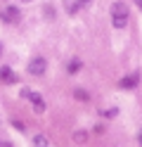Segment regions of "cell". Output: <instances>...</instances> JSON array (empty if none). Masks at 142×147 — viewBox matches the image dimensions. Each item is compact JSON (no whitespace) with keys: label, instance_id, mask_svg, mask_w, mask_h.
Returning <instances> with one entry per match:
<instances>
[{"label":"cell","instance_id":"cell-1","mask_svg":"<svg viewBox=\"0 0 142 147\" xmlns=\"http://www.w3.org/2000/svg\"><path fill=\"white\" fill-rule=\"evenodd\" d=\"M111 24L116 26V29H126L128 26V7L126 3H114L111 5Z\"/></svg>","mask_w":142,"mask_h":147},{"label":"cell","instance_id":"cell-2","mask_svg":"<svg viewBox=\"0 0 142 147\" xmlns=\"http://www.w3.org/2000/svg\"><path fill=\"white\" fill-rule=\"evenodd\" d=\"M22 97L31 100V105H33V109H36L38 114H43V112H45V100L40 97V93H36V90H28V88H22Z\"/></svg>","mask_w":142,"mask_h":147},{"label":"cell","instance_id":"cell-3","mask_svg":"<svg viewBox=\"0 0 142 147\" xmlns=\"http://www.w3.org/2000/svg\"><path fill=\"white\" fill-rule=\"evenodd\" d=\"M19 19H22V12H19V7L14 5H7L0 10V22H5V24H17Z\"/></svg>","mask_w":142,"mask_h":147},{"label":"cell","instance_id":"cell-4","mask_svg":"<svg viewBox=\"0 0 142 147\" xmlns=\"http://www.w3.org/2000/svg\"><path fill=\"white\" fill-rule=\"evenodd\" d=\"M45 71H47L45 57H33L31 62H28V74H31V76H43Z\"/></svg>","mask_w":142,"mask_h":147},{"label":"cell","instance_id":"cell-5","mask_svg":"<svg viewBox=\"0 0 142 147\" xmlns=\"http://www.w3.org/2000/svg\"><path fill=\"white\" fill-rule=\"evenodd\" d=\"M19 81V76L9 69V67H3L0 69V83H5V86H12V83H17Z\"/></svg>","mask_w":142,"mask_h":147},{"label":"cell","instance_id":"cell-6","mask_svg":"<svg viewBox=\"0 0 142 147\" xmlns=\"http://www.w3.org/2000/svg\"><path fill=\"white\" fill-rule=\"evenodd\" d=\"M137 83H140V74H128V76H123V78L118 81V88L130 90V88H135Z\"/></svg>","mask_w":142,"mask_h":147},{"label":"cell","instance_id":"cell-7","mask_svg":"<svg viewBox=\"0 0 142 147\" xmlns=\"http://www.w3.org/2000/svg\"><path fill=\"white\" fill-rule=\"evenodd\" d=\"M33 145H36V147H52L50 140H47L43 133H36V135H33Z\"/></svg>","mask_w":142,"mask_h":147},{"label":"cell","instance_id":"cell-8","mask_svg":"<svg viewBox=\"0 0 142 147\" xmlns=\"http://www.w3.org/2000/svg\"><path fill=\"white\" fill-rule=\"evenodd\" d=\"M81 67H83V64H81V59H69V64H66V71H69V74H76V71H81Z\"/></svg>","mask_w":142,"mask_h":147},{"label":"cell","instance_id":"cell-9","mask_svg":"<svg viewBox=\"0 0 142 147\" xmlns=\"http://www.w3.org/2000/svg\"><path fill=\"white\" fill-rule=\"evenodd\" d=\"M73 95H76V100H81V102H88V100H90V95L85 93V90H81V88H76Z\"/></svg>","mask_w":142,"mask_h":147},{"label":"cell","instance_id":"cell-10","mask_svg":"<svg viewBox=\"0 0 142 147\" xmlns=\"http://www.w3.org/2000/svg\"><path fill=\"white\" fill-rule=\"evenodd\" d=\"M73 140H76V142H83V140H85V133H83V131H76V133H73Z\"/></svg>","mask_w":142,"mask_h":147},{"label":"cell","instance_id":"cell-11","mask_svg":"<svg viewBox=\"0 0 142 147\" xmlns=\"http://www.w3.org/2000/svg\"><path fill=\"white\" fill-rule=\"evenodd\" d=\"M116 114H118V109H107V112H104V116H109V119L116 116Z\"/></svg>","mask_w":142,"mask_h":147},{"label":"cell","instance_id":"cell-12","mask_svg":"<svg viewBox=\"0 0 142 147\" xmlns=\"http://www.w3.org/2000/svg\"><path fill=\"white\" fill-rule=\"evenodd\" d=\"M0 147H12V145H9V142H3V140H0Z\"/></svg>","mask_w":142,"mask_h":147},{"label":"cell","instance_id":"cell-13","mask_svg":"<svg viewBox=\"0 0 142 147\" xmlns=\"http://www.w3.org/2000/svg\"><path fill=\"white\" fill-rule=\"evenodd\" d=\"M137 142H140V145H142V133H140V135H137Z\"/></svg>","mask_w":142,"mask_h":147},{"label":"cell","instance_id":"cell-14","mask_svg":"<svg viewBox=\"0 0 142 147\" xmlns=\"http://www.w3.org/2000/svg\"><path fill=\"white\" fill-rule=\"evenodd\" d=\"M0 55H3V43H0Z\"/></svg>","mask_w":142,"mask_h":147},{"label":"cell","instance_id":"cell-15","mask_svg":"<svg viewBox=\"0 0 142 147\" xmlns=\"http://www.w3.org/2000/svg\"><path fill=\"white\" fill-rule=\"evenodd\" d=\"M26 3H28V0H26Z\"/></svg>","mask_w":142,"mask_h":147}]
</instances>
